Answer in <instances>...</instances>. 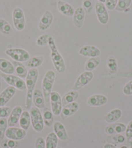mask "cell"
I'll use <instances>...</instances> for the list:
<instances>
[{
    "instance_id": "obj_5",
    "label": "cell",
    "mask_w": 132,
    "mask_h": 148,
    "mask_svg": "<svg viewBox=\"0 0 132 148\" xmlns=\"http://www.w3.org/2000/svg\"><path fill=\"white\" fill-rule=\"evenodd\" d=\"M8 56H9L14 61L22 62H26L30 59V54L27 51L22 48H9L5 51Z\"/></svg>"
},
{
    "instance_id": "obj_19",
    "label": "cell",
    "mask_w": 132,
    "mask_h": 148,
    "mask_svg": "<svg viewBox=\"0 0 132 148\" xmlns=\"http://www.w3.org/2000/svg\"><path fill=\"white\" fill-rule=\"evenodd\" d=\"M86 12L84 11L82 7H78L75 10V13L73 14V23L77 28H80L82 27L84 24V19H85Z\"/></svg>"
},
{
    "instance_id": "obj_31",
    "label": "cell",
    "mask_w": 132,
    "mask_h": 148,
    "mask_svg": "<svg viewBox=\"0 0 132 148\" xmlns=\"http://www.w3.org/2000/svg\"><path fill=\"white\" fill-rule=\"evenodd\" d=\"M107 67L109 70V75H113L118 72V62L116 58L113 56L108 57L107 59Z\"/></svg>"
},
{
    "instance_id": "obj_40",
    "label": "cell",
    "mask_w": 132,
    "mask_h": 148,
    "mask_svg": "<svg viewBox=\"0 0 132 148\" xmlns=\"http://www.w3.org/2000/svg\"><path fill=\"white\" fill-rule=\"evenodd\" d=\"M50 36L51 35H49V34H44V35L39 36L36 40L37 45L39 46L43 47L46 46V45L48 44V41Z\"/></svg>"
},
{
    "instance_id": "obj_36",
    "label": "cell",
    "mask_w": 132,
    "mask_h": 148,
    "mask_svg": "<svg viewBox=\"0 0 132 148\" xmlns=\"http://www.w3.org/2000/svg\"><path fill=\"white\" fill-rule=\"evenodd\" d=\"M126 139L127 146L129 148H132V120L128 123L126 129Z\"/></svg>"
},
{
    "instance_id": "obj_39",
    "label": "cell",
    "mask_w": 132,
    "mask_h": 148,
    "mask_svg": "<svg viewBox=\"0 0 132 148\" xmlns=\"http://www.w3.org/2000/svg\"><path fill=\"white\" fill-rule=\"evenodd\" d=\"M82 7L87 14H91L93 9V0H83Z\"/></svg>"
},
{
    "instance_id": "obj_44",
    "label": "cell",
    "mask_w": 132,
    "mask_h": 148,
    "mask_svg": "<svg viewBox=\"0 0 132 148\" xmlns=\"http://www.w3.org/2000/svg\"><path fill=\"white\" fill-rule=\"evenodd\" d=\"M117 2L118 0H105V5L108 10H112L115 9Z\"/></svg>"
},
{
    "instance_id": "obj_17",
    "label": "cell",
    "mask_w": 132,
    "mask_h": 148,
    "mask_svg": "<svg viewBox=\"0 0 132 148\" xmlns=\"http://www.w3.org/2000/svg\"><path fill=\"white\" fill-rule=\"evenodd\" d=\"M22 108L20 106L15 107L12 110L11 112H10V115L9 116V118L7 120L8 126L9 127H14L17 125L18 123H19L20 116L22 115Z\"/></svg>"
},
{
    "instance_id": "obj_20",
    "label": "cell",
    "mask_w": 132,
    "mask_h": 148,
    "mask_svg": "<svg viewBox=\"0 0 132 148\" xmlns=\"http://www.w3.org/2000/svg\"><path fill=\"white\" fill-rule=\"evenodd\" d=\"M126 129L125 124L122 123H115L105 127V132L107 134H121L124 133Z\"/></svg>"
},
{
    "instance_id": "obj_14",
    "label": "cell",
    "mask_w": 132,
    "mask_h": 148,
    "mask_svg": "<svg viewBox=\"0 0 132 148\" xmlns=\"http://www.w3.org/2000/svg\"><path fill=\"white\" fill-rule=\"evenodd\" d=\"M79 53L86 57H97L100 56L101 54V51L99 47L91 45H88L82 47L79 50Z\"/></svg>"
},
{
    "instance_id": "obj_43",
    "label": "cell",
    "mask_w": 132,
    "mask_h": 148,
    "mask_svg": "<svg viewBox=\"0 0 132 148\" xmlns=\"http://www.w3.org/2000/svg\"><path fill=\"white\" fill-rule=\"evenodd\" d=\"M122 92L126 96H131V95H132V80L128 82L124 86Z\"/></svg>"
},
{
    "instance_id": "obj_34",
    "label": "cell",
    "mask_w": 132,
    "mask_h": 148,
    "mask_svg": "<svg viewBox=\"0 0 132 148\" xmlns=\"http://www.w3.org/2000/svg\"><path fill=\"white\" fill-rule=\"evenodd\" d=\"M106 140L108 142V143L112 144H122L126 141V137L121 134H110V135L107 137Z\"/></svg>"
},
{
    "instance_id": "obj_18",
    "label": "cell",
    "mask_w": 132,
    "mask_h": 148,
    "mask_svg": "<svg viewBox=\"0 0 132 148\" xmlns=\"http://www.w3.org/2000/svg\"><path fill=\"white\" fill-rule=\"evenodd\" d=\"M57 9L63 15L66 16H72L75 13V9L72 5H70L69 3L65 2L62 0H59L57 2Z\"/></svg>"
},
{
    "instance_id": "obj_8",
    "label": "cell",
    "mask_w": 132,
    "mask_h": 148,
    "mask_svg": "<svg viewBox=\"0 0 132 148\" xmlns=\"http://www.w3.org/2000/svg\"><path fill=\"white\" fill-rule=\"evenodd\" d=\"M95 12L99 22L102 25L107 24L109 22L110 17L105 4L98 0L95 5Z\"/></svg>"
},
{
    "instance_id": "obj_2",
    "label": "cell",
    "mask_w": 132,
    "mask_h": 148,
    "mask_svg": "<svg viewBox=\"0 0 132 148\" xmlns=\"http://www.w3.org/2000/svg\"><path fill=\"white\" fill-rule=\"evenodd\" d=\"M48 46L51 51V57L55 69L59 73H64L65 70V63L62 55L60 53L53 37L50 36Z\"/></svg>"
},
{
    "instance_id": "obj_47",
    "label": "cell",
    "mask_w": 132,
    "mask_h": 148,
    "mask_svg": "<svg viewBox=\"0 0 132 148\" xmlns=\"http://www.w3.org/2000/svg\"><path fill=\"white\" fill-rule=\"evenodd\" d=\"M120 148H129V147L128 146H126V145H123V146H120Z\"/></svg>"
},
{
    "instance_id": "obj_4",
    "label": "cell",
    "mask_w": 132,
    "mask_h": 148,
    "mask_svg": "<svg viewBox=\"0 0 132 148\" xmlns=\"http://www.w3.org/2000/svg\"><path fill=\"white\" fill-rule=\"evenodd\" d=\"M30 116L33 128L36 132H41L44 127L43 116L40 110L36 107H32L30 109Z\"/></svg>"
},
{
    "instance_id": "obj_15",
    "label": "cell",
    "mask_w": 132,
    "mask_h": 148,
    "mask_svg": "<svg viewBox=\"0 0 132 148\" xmlns=\"http://www.w3.org/2000/svg\"><path fill=\"white\" fill-rule=\"evenodd\" d=\"M16 92V89L11 86L7 87L3 91H2L0 94V107H5V105L14 96Z\"/></svg>"
},
{
    "instance_id": "obj_46",
    "label": "cell",
    "mask_w": 132,
    "mask_h": 148,
    "mask_svg": "<svg viewBox=\"0 0 132 148\" xmlns=\"http://www.w3.org/2000/svg\"><path fill=\"white\" fill-rule=\"evenodd\" d=\"M104 148H117V147L112 144L106 143L104 145Z\"/></svg>"
},
{
    "instance_id": "obj_7",
    "label": "cell",
    "mask_w": 132,
    "mask_h": 148,
    "mask_svg": "<svg viewBox=\"0 0 132 148\" xmlns=\"http://www.w3.org/2000/svg\"><path fill=\"white\" fill-rule=\"evenodd\" d=\"M12 21L16 29L22 31L25 27V17L23 10L20 7H16L12 12Z\"/></svg>"
},
{
    "instance_id": "obj_48",
    "label": "cell",
    "mask_w": 132,
    "mask_h": 148,
    "mask_svg": "<svg viewBox=\"0 0 132 148\" xmlns=\"http://www.w3.org/2000/svg\"><path fill=\"white\" fill-rule=\"evenodd\" d=\"M1 78H0V90H1Z\"/></svg>"
},
{
    "instance_id": "obj_21",
    "label": "cell",
    "mask_w": 132,
    "mask_h": 148,
    "mask_svg": "<svg viewBox=\"0 0 132 148\" xmlns=\"http://www.w3.org/2000/svg\"><path fill=\"white\" fill-rule=\"evenodd\" d=\"M33 101L35 107H38V109L45 108V98L44 93L39 89L36 88L34 90Z\"/></svg>"
},
{
    "instance_id": "obj_30",
    "label": "cell",
    "mask_w": 132,
    "mask_h": 148,
    "mask_svg": "<svg viewBox=\"0 0 132 148\" xmlns=\"http://www.w3.org/2000/svg\"><path fill=\"white\" fill-rule=\"evenodd\" d=\"M43 119L44 125L47 127H51L54 123V114L52 110L49 108H44Z\"/></svg>"
},
{
    "instance_id": "obj_11",
    "label": "cell",
    "mask_w": 132,
    "mask_h": 148,
    "mask_svg": "<svg viewBox=\"0 0 132 148\" xmlns=\"http://www.w3.org/2000/svg\"><path fill=\"white\" fill-rule=\"evenodd\" d=\"M27 135V131L22 128L10 127L7 129L5 132V136L7 138L14 140H21Z\"/></svg>"
},
{
    "instance_id": "obj_10",
    "label": "cell",
    "mask_w": 132,
    "mask_h": 148,
    "mask_svg": "<svg viewBox=\"0 0 132 148\" xmlns=\"http://www.w3.org/2000/svg\"><path fill=\"white\" fill-rule=\"evenodd\" d=\"M50 101H51V110L53 114L56 116L60 115L63 107L60 95L57 92H51L50 95Z\"/></svg>"
},
{
    "instance_id": "obj_33",
    "label": "cell",
    "mask_w": 132,
    "mask_h": 148,
    "mask_svg": "<svg viewBox=\"0 0 132 148\" xmlns=\"http://www.w3.org/2000/svg\"><path fill=\"white\" fill-rule=\"evenodd\" d=\"M58 145V137L54 133H50L46 137V147L56 148Z\"/></svg>"
},
{
    "instance_id": "obj_35",
    "label": "cell",
    "mask_w": 132,
    "mask_h": 148,
    "mask_svg": "<svg viewBox=\"0 0 132 148\" xmlns=\"http://www.w3.org/2000/svg\"><path fill=\"white\" fill-rule=\"evenodd\" d=\"M132 0H118L117 5L115 7V10L118 12H126L129 9Z\"/></svg>"
},
{
    "instance_id": "obj_1",
    "label": "cell",
    "mask_w": 132,
    "mask_h": 148,
    "mask_svg": "<svg viewBox=\"0 0 132 148\" xmlns=\"http://www.w3.org/2000/svg\"><path fill=\"white\" fill-rule=\"evenodd\" d=\"M38 78V70L37 68H31L29 70L27 75L25 78V84L27 90L25 101V108L27 110H30L32 107L33 95Z\"/></svg>"
},
{
    "instance_id": "obj_24",
    "label": "cell",
    "mask_w": 132,
    "mask_h": 148,
    "mask_svg": "<svg viewBox=\"0 0 132 148\" xmlns=\"http://www.w3.org/2000/svg\"><path fill=\"white\" fill-rule=\"evenodd\" d=\"M0 71L5 74L10 75L14 73V66L9 60L0 58Z\"/></svg>"
},
{
    "instance_id": "obj_22",
    "label": "cell",
    "mask_w": 132,
    "mask_h": 148,
    "mask_svg": "<svg viewBox=\"0 0 132 148\" xmlns=\"http://www.w3.org/2000/svg\"><path fill=\"white\" fill-rule=\"evenodd\" d=\"M54 133L56 134L58 138L61 140H66L68 139V134L64 125L62 123L57 121L53 125Z\"/></svg>"
},
{
    "instance_id": "obj_3",
    "label": "cell",
    "mask_w": 132,
    "mask_h": 148,
    "mask_svg": "<svg viewBox=\"0 0 132 148\" xmlns=\"http://www.w3.org/2000/svg\"><path fill=\"white\" fill-rule=\"evenodd\" d=\"M55 73L53 70H49L45 73L42 80V87L46 101H50V95L55 80Z\"/></svg>"
},
{
    "instance_id": "obj_38",
    "label": "cell",
    "mask_w": 132,
    "mask_h": 148,
    "mask_svg": "<svg viewBox=\"0 0 132 148\" xmlns=\"http://www.w3.org/2000/svg\"><path fill=\"white\" fill-rule=\"evenodd\" d=\"M8 126L7 120L6 118H0V141L3 140L4 136H5V132Z\"/></svg>"
},
{
    "instance_id": "obj_6",
    "label": "cell",
    "mask_w": 132,
    "mask_h": 148,
    "mask_svg": "<svg viewBox=\"0 0 132 148\" xmlns=\"http://www.w3.org/2000/svg\"><path fill=\"white\" fill-rule=\"evenodd\" d=\"M1 77L4 79L6 83L9 84L10 86L14 87L16 89H18L20 90L24 91L27 88L26 87L25 82L20 77L14 75L12 74L8 75V74H5L1 73L0 74Z\"/></svg>"
},
{
    "instance_id": "obj_42",
    "label": "cell",
    "mask_w": 132,
    "mask_h": 148,
    "mask_svg": "<svg viewBox=\"0 0 132 148\" xmlns=\"http://www.w3.org/2000/svg\"><path fill=\"white\" fill-rule=\"evenodd\" d=\"M12 109L8 107H0V118L9 117Z\"/></svg>"
},
{
    "instance_id": "obj_29",
    "label": "cell",
    "mask_w": 132,
    "mask_h": 148,
    "mask_svg": "<svg viewBox=\"0 0 132 148\" xmlns=\"http://www.w3.org/2000/svg\"><path fill=\"white\" fill-rule=\"evenodd\" d=\"M0 33L5 36H11L13 34L11 25L3 18H0Z\"/></svg>"
},
{
    "instance_id": "obj_27",
    "label": "cell",
    "mask_w": 132,
    "mask_h": 148,
    "mask_svg": "<svg viewBox=\"0 0 132 148\" xmlns=\"http://www.w3.org/2000/svg\"><path fill=\"white\" fill-rule=\"evenodd\" d=\"M44 57L42 56H35L30 57V59L27 61L25 62V65L27 67L31 68H37L43 64Z\"/></svg>"
},
{
    "instance_id": "obj_12",
    "label": "cell",
    "mask_w": 132,
    "mask_h": 148,
    "mask_svg": "<svg viewBox=\"0 0 132 148\" xmlns=\"http://www.w3.org/2000/svg\"><path fill=\"white\" fill-rule=\"evenodd\" d=\"M52 21H53V15L49 10H46L39 19L38 29L41 31H46L51 25Z\"/></svg>"
},
{
    "instance_id": "obj_45",
    "label": "cell",
    "mask_w": 132,
    "mask_h": 148,
    "mask_svg": "<svg viewBox=\"0 0 132 148\" xmlns=\"http://www.w3.org/2000/svg\"><path fill=\"white\" fill-rule=\"evenodd\" d=\"M35 148H46V141L41 136H39L36 138L35 142Z\"/></svg>"
},
{
    "instance_id": "obj_28",
    "label": "cell",
    "mask_w": 132,
    "mask_h": 148,
    "mask_svg": "<svg viewBox=\"0 0 132 148\" xmlns=\"http://www.w3.org/2000/svg\"><path fill=\"white\" fill-rule=\"evenodd\" d=\"M12 64L14 66V72L16 73V74L22 79L26 78L28 72L27 70V68L25 67V66L22 62L14 61V60Z\"/></svg>"
},
{
    "instance_id": "obj_13",
    "label": "cell",
    "mask_w": 132,
    "mask_h": 148,
    "mask_svg": "<svg viewBox=\"0 0 132 148\" xmlns=\"http://www.w3.org/2000/svg\"><path fill=\"white\" fill-rule=\"evenodd\" d=\"M79 109V104L77 102H73L71 103L65 105L62 107V109L60 113V116L62 120H65L70 116H73V114L77 112Z\"/></svg>"
},
{
    "instance_id": "obj_16",
    "label": "cell",
    "mask_w": 132,
    "mask_h": 148,
    "mask_svg": "<svg viewBox=\"0 0 132 148\" xmlns=\"http://www.w3.org/2000/svg\"><path fill=\"white\" fill-rule=\"evenodd\" d=\"M108 97L102 94L92 95L88 99L87 103L90 107H100L107 103Z\"/></svg>"
},
{
    "instance_id": "obj_41",
    "label": "cell",
    "mask_w": 132,
    "mask_h": 148,
    "mask_svg": "<svg viewBox=\"0 0 132 148\" xmlns=\"http://www.w3.org/2000/svg\"><path fill=\"white\" fill-rule=\"evenodd\" d=\"M112 78H118V77H132V71H127V72H117L113 75H108Z\"/></svg>"
},
{
    "instance_id": "obj_23",
    "label": "cell",
    "mask_w": 132,
    "mask_h": 148,
    "mask_svg": "<svg viewBox=\"0 0 132 148\" xmlns=\"http://www.w3.org/2000/svg\"><path fill=\"white\" fill-rule=\"evenodd\" d=\"M122 114V110L119 109H115L111 110L107 114H105L103 118L105 122L112 123L119 120Z\"/></svg>"
},
{
    "instance_id": "obj_25",
    "label": "cell",
    "mask_w": 132,
    "mask_h": 148,
    "mask_svg": "<svg viewBox=\"0 0 132 148\" xmlns=\"http://www.w3.org/2000/svg\"><path fill=\"white\" fill-rule=\"evenodd\" d=\"M78 97L79 93L78 91L71 90L67 92V93L64 95V96L62 98L63 106H64V105L67 104L75 102L78 98Z\"/></svg>"
},
{
    "instance_id": "obj_50",
    "label": "cell",
    "mask_w": 132,
    "mask_h": 148,
    "mask_svg": "<svg viewBox=\"0 0 132 148\" xmlns=\"http://www.w3.org/2000/svg\"><path fill=\"white\" fill-rule=\"evenodd\" d=\"M56 148H62V147H57Z\"/></svg>"
},
{
    "instance_id": "obj_32",
    "label": "cell",
    "mask_w": 132,
    "mask_h": 148,
    "mask_svg": "<svg viewBox=\"0 0 132 148\" xmlns=\"http://www.w3.org/2000/svg\"><path fill=\"white\" fill-rule=\"evenodd\" d=\"M100 62V58L99 57H91L87 60L85 64L86 71L92 72L98 66Z\"/></svg>"
},
{
    "instance_id": "obj_49",
    "label": "cell",
    "mask_w": 132,
    "mask_h": 148,
    "mask_svg": "<svg viewBox=\"0 0 132 148\" xmlns=\"http://www.w3.org/2000/svg\"><path fill=\"white\" fill-rule=\"evenodd\" d=\"M99 1H100V2H102V3H105V0H99Z\"/></svg>"
},
{
    "instance_id": "obj_37",
    "label": "cell",
    "mask_w": 132,
    "mask_h": 148,
    "mask_svg": "<svg viewBox=\"0 0 132 148\" xmlns=\"http://www.w3.org/2000/svg\"><path fill=\"white\" fill-rule=\"evenodd\" d=\"M18 146V143L16 140L7 138L3 140L1 142V146L3 148H16Z\"/></svg>"
},
{
    "instance_id": "obj_26",
    "label": "cell",
    "mask_w": 132,
    "mask_h": 148,
    "mask_svg": "<svg viewBox=\"0 0 132 148\" xmlns=\"http://www.w3.org/2000/svg\"><path fill=\"white\" fill-rule=\"evenodd\" d=\"M19 123L20 127L23 129L25 131H27L29 128L31 123L29 112H28V111H23V112H22L19 120Z\"/></svg>"
},
{
    "instance_id": "obj_9",
    "label": "cell",
    "mask_w": 132,
    "mask_h": 148,
    "mask_svg": "<svg viewBox=\"0 0 132 148\" xmlns=\"http://www.w3.org/2000/svg\"><path fill=\"white\" fill-rule=\"evenodd\" d=\"M93 77L94 74L92 72L85 71V72H82L78 76V77L73 86V90L77 91L82 87L85 86L92 81Z\"/></svg>"
}]
</instances>
